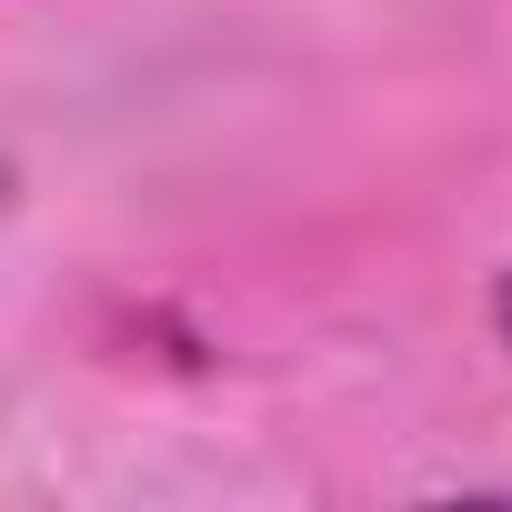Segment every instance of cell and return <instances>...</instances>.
Masks as SVG:
<instances>
[{
    "label": "cell",
    "mask_w": 512,
    "mask_h": 512,
    "mask_svg": "<svg viewBox=\"0 0 512 512\" xmlns=\"http://www.w3.org/2000/svg\"><path fill=\"white\" fill-rule=\"evenodd\" d=\"M492 322H502V342H512V272L492 282Z\"/></svg>",
    "instance_id": "cell-1"
}]
</instances>
